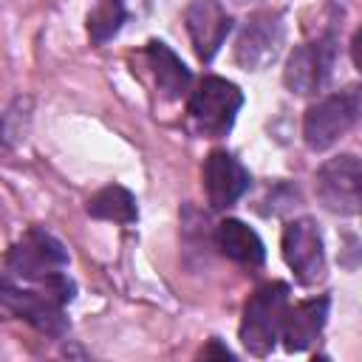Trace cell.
I'll return each mask as SVG.
<instances>
[{"mask_svg": "<svg viewBox=\"0 0 362 362\" xmlns=\"http://www.w3.org/2000/svg\"><path fill=\"white\" fill-rule=\"evenodd\" d=\"M252 178L249 170L226 150H212L204 161V187L212 209H226L232 206L246 189Z\"/></svg>", "mask_w": 362, "mask_h": 362, "instance_id": "8fae6325", "label": "cell"}, {"mask_svg": "<svg viewBox=\"0 0 362 362\" xmlns=\"http://www.w3.org/2000/svg\"><path fill=\"white\" fill-rule=\"evenodd\" d=\"M124 17H127V11H124V3L122 0H99L96 8L88 14L90 42H96V45L107 42L113 34H119Z\"/></svg>", "mask_w": 362, "mask_h": 362, "instance_id": "2e32d148", "label": "cell"}, {"mask_svg": "<svg viewBox=\"0 0 362 362\" xmlns=\"http://www.w3.org/2000/svg\"><path fill=\"white\" fill-rule=\"evenodd\" d=\"M215 246L229 260H235L240 266H260L266 260V249H263V240L257 238V232L249 229L243 221H235V218H226L218 223Z\"/></svg>", "mask_w": 362, "mask_h": 362, "instance_id": "5bb4252c", "label": "cell"}, {"mask_svg": "<svg viewBox=\"0 0 362 362\" xmlns=\"http://www.w3.org/2000/svg\"><path fill=\"white\" fill-rule=\"evenodd\" d=\"M68 266V252L62 243L48 235L45 229H28L8 252L6 257V277L14 280H45L57 272H65Z\"/></svg>", "mask_w": 362, "mask_h": 362, "instance_id": "5b68a950", "label": "cell"}, {"mask_svg": "<svg viewBox=\"0 0 362 362\" xmlns=\"http://www.w3.org/2000/svg\"><path fill=\"white\" fill-rule=\"evenodd\" d=\"M328 305H331L328 297H311L297 305H286V314L280 322V339L288 354L305 351L317 342L328 320Z\"/></svg>", "mask_w": 362, "mask_h": 362, "instance_id": "7c38bea8", "label": "cell"}, {"mask_svg": "<svg viewBox=\"0 0 362 362\" xmlns=\"http://www.w3.org/2000/svg\"><path fill=\"white\" fill-rule=\"evenodd\" d=\"M88 215L90 218H99V221H116V223H133L139 218V209H136V198L119 187V184H110L105 189H99L90 201H88Z\"/></svg>", "mask_w": 362, "mask_h": 362, "instance_id": "9a60e30c", "label": "cell"}, {"mask_svg": "<svg viewBox=\"0 0 362 362\" xmlns=\"http://www.w3.org/2000/svg\"><path fill=\"white\" fill-rule=\"evenodd\" d=\"M240 105L243 93L235 82L204 76L187 102V124L201 139H221L232 130Z\"/></svg>", "mask_w": 362, "mask_h": 362, "instance_id": "7a4b0ae2", "label": "cell"}, {"mask_svg": "<svg viewBox=\"0 0 362 362\" xmlns=\"http://www.w3.org/2000/svg\"><path fill=\"white\" fill-rule=\"evenodd\" d=\"M337 59V40L334 34L317 37L314 42L297 45L283 68V82L297 96H314L325 88Z\"/></svg>", "mask_w": 362, "mask_h": 362, "instance_id": "52a82bcc", "label": "cell"}, {"mask_svg": "<svg viewBox=\"0 0 362 362\" xmlns=\"http://www.w3.org/2000/svg\"><path fill=\"white\" fill-rule=\"evenodd\" d=\"M74 300V283L65 272H57L45 280H0V305L11 314L31 322L37 331L48 337H59L68 328L62 308Z\"/></svg>", "mask_w": 362, "mask_h": 362, "instance_id": "6da1fadb", "label": "cell"}, {"mask_svg": "<svg viewBox=\"0 0 362 362\" xmlns=\"http://www.w3.org/2000/svg\"><path fill=\"white\" fill-rule=\"evenodd\" d=\"M187 31L201 62H209L232 31V17L218 0H192L187 14Z\"/></svg>", "mask_w": 362, "mask_h": 362, "instance_id": "30bf717a", "label": "cell"}, {"mask_svg": "<svg viewBox=\"0 0 362 362\" xmlns=\"http://www.w3.org/2000/svg\"><path fill=\"white\" fill-rule=\"evenodd\" d=\"M359 158L345 153L337 158H328L317 170V198L328 212L337 215H356L359 212Z\"/></svg>", "mask_w": 362, "mask_h": 362, "instance_id": "9c48e42d", "label": "cell"}, {"mask_svg": "<svg viewBox=\"0 0 362 362\" xmlns=\"http://www.w3.org/2000/svg\"><path fill=\"white\" fill-rule=\"evenodd\" d=\"M283 42H286V23H283V14L280 11H255L240 34H238V42H235V59L240 68L246 71H263L269 68L280 51H283Z\"/></svg>", "mask_w": 362, "mask_h": 362, "instance_id": "8992f818", "label": "cell"}, {"mask_svg": "<svg viewBox=\"0 0 362 362\" xmlns=\"http://www.w3.org/2000/svg\"><path fill=\"white\" fill-rule=\"evenodd\" d=\"M283 260L303 286H314L325 277L322 235L311 218H294L283 229Z\"/></svg>", "mask_w": 362, "mask_h": 362, "instance_id": "ba28073f", "label": "cell"}, {"mask_svg": "<svg viewBox=\"0 0 362 362\" xmlns=\"http://www.w3.org/2000/svg\"><path fill=\"white\" fill-rule=\"evenodd\" d=\"M288 305V286L274 280L260 286L243 305L240 320V342L252 356L272 354L274 342L280 339V322Z\"/></svg>", "mask_w": 362, "mask_h": 362, "instance_id": "3957f363", "label": "cell"}, {"mask_svg": "<svg viewBox=\"0 0 362 362\" xmlns=\"http://www.w3.org/2000/svg\"><path fill=\"white\" fill-rule=\"evenodd\" d=\"M359 119V88H345L308 107L303 119V139L311 150H328Z\"/></svg>", "mask_w": 362, "mask_h": 362, "instance_id": "277c9868", "label": "cell"}, {"mask_svg": "<svg viewBox=\"0 0 362 362\" xmlns=\"http://www.w3.org/2000/svg\"><path fill=\"white\" fill-rule=\"evenodd\" d=\"M147 62L153 68V76H156V88L161 90L164 99H181L189 88V68L181 62V57L164 45L161 40H150L147 42Z\"/></svg>", "mask_w": 362, "mask_h": 362, "instance_id": "4fadbf2b", "label": "cell"}, {"mask_svg": "<svg viewBox=\"0 0 362 362\" xmlns=\"http://www.w3.org/2000/svg\"><path fill=\"white\" fill-rule=\"evenodd\" d=\"M201 356H223V359H232V351H229V348H221V345L212 339V342H209V348H204V351H201Z\"/></svg>", "mask_w": 362, "mask_h": 362, "instance_id": "e0dca14e", "label": "cell"}]
</instances>
